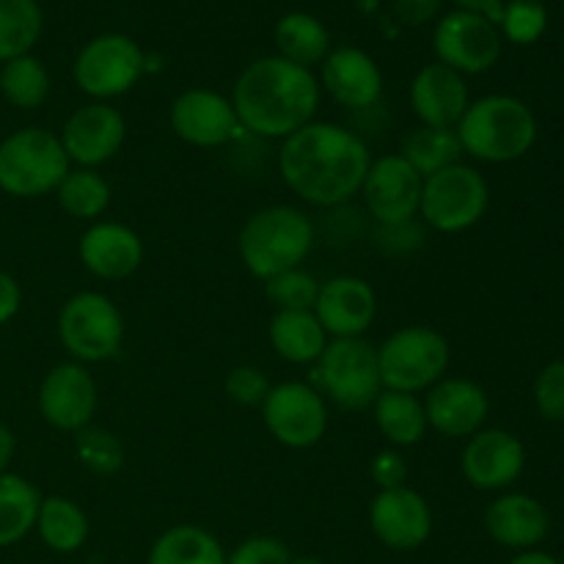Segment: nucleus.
Masks as SVG:
<instances>
[{
	"label": "nucleus",
	"instance_id": "obj_1",
	"mask_svg": "<svg viewBox=\"0 0 564 564\" xmlns=\"http://www.w3.org/2000/svg\"><path fill=\"white\" fill-rule=\"evenodd\" d=\"M369 165L364 138L334 121H312L284 138L279 152L281 180L314 207H339L358 196Z\"/></svg>",
	"mask_w": 564,
	"mask_h": 564
},
{
	"label": "nucleus",
	"instance_id": "obj_2",
	"mask_svg": "<svg viewBox=\"0 0 564 564\" xmlns=\"http://www.w3.org/2000/svg\"><path fill=\"white\" fill-rule=\"evenodd\" d=\"M231 108L242 130L284 141L314 121L319 108V83L306 66L270 55L253 61L237 77Z\"/></svg>",
	"mask_w": 564,
	"mask_h": 564
},
{
	"label": "nucleus",
	"instance_id": "obj_3",
	"mask_svg": "<svg viewBox=\"0 0 564 564\" xmlns=\"http://www.w3.org/2000/svg\"><path fill=\"white\" fill-rule=\"evenodd\" d=\"M455 130L463 154L482 163L521 160L538 141V119L532 108L510 94H490L471 102Z\"/></svg>",
	"mask_w": 564,
	"mask_h": 564
},
{
	"label": "nucleus",
	"instance_id": "obj_4",
	"mask_svg": "<svg viewBox=\"0 0 564 564\" xmlns=\"http://www.w3.org/2000/svg\"><path fill=\"white\" fill-rule=\"evenodd\" d=\"M314 248V224L303 209L290 204H273L242 224L237 251L248 273L259 281L303 268V259Z\"/></svg>",
	"mask_w": 564,
	"mask_h": 564
},
{
	"label": "nucleus",
	"instance_id": "obj_5",
	"mask_svg": "<svg viewBox=\"0 0 564 564\" xmlns=\"http://www.w3.org/2000/svg\"><path fill=\"white\" fill-rule=\"evenodd\" d=\"M72 163L53 130L22 127L0 141V191L14 198H39L58 191Z\"/></svg>",
	"mask_w": 564,
	"mask_h": 564
},
{
	"label": "nucleus",
	"instance_id": "obj_6",
	"mask_svg": "<svg viewBox=\"0 0 564 564\" xmlns=\"http://www.w3.org/2000/svg\"><path fill=\"white\" fill-rule=\"evenodd\" d=\"M452 350L444 334L427 325H405L378 347L383 389L422 394L446 378Z\"/></svg>",
	"mask_w": 564,
	"mask_h": 564
},
{
	"label": "nucleus",
	"instance_id": "obj_7",
	"mask_svg": "<svg viewBox=\"0 0 564 564\" xmlns=\"http://www.w3.org/2000/svg\"><path fill=\"white\" fill-rule=\"evenodd\" d=\"M124 314L102 292H75L61 306L58 339L77 364H102L124 345Z\"/></svg>",
	"mask_w": 564,
	"mask_h": 564
},
{
	"label": "nucleus",
	"instance_id": "obj_8",
	"mask_svg": "<svg viewBox=\"0 0 564 564\" xmlns=\"http://www.w3.org/2000/svg\"><path fill=\"white\" fill-rule=\"evenodd\" d=\"M488 204L490 187L485 176L471 165L457 163L424 180L419 215L441 235H460L485 218Z\"/></svg>",
	"mask_w": 564,
	"mask_h": 564
},
{
	"label": "nucleus",
	"instance_id": "obj_9",
	"mask_svg": "<svg viewBox=\"0 0 564 564\" xmlns=\"http://www.w3.org/2000/svg\"><path fill=\"white\" fill-rule=\"evenodd\" d=\"M319 394L347 411L372 408L383 391L378 367V347L367 339H330L317 361Z\"/></svg>",
	"mask_w": 564,
	"mask_h": 564
},
{
	"label": "nucleus",
	"instance_id": "obj_10",
	"mask_svg": "<svg viewBox=\"0 0 564 564\" xmlns=\"http://www.w3.org/2000/svg\"><path fill=\"white\" fill-rule=\"evenodd\" d=\"M262 419L268 433L286 449H312L328 430L325 397L301 380H284L270 386L262 402Z\"/></svg>",
	"mask_w": 564,
	"mask_h": 564
},
{
	"label": "nucleus",
	"instance_id": "obj_11",
	"mask_svg": "<svg viewBox=\"0 0 564 564\" xmlns=\"http://www.w3.org/2000/svg\"><path fill=\"white\" fill-rule=\"evenodd\" d=\"M147 69L141 47L121 33L91 39L75 61V83L97 102L121 97L141 80Z\"/></svg>",
	"mask_w": 564,
	"mask_h": 564
},
{
	"label": "nucleus",
	"instance_id": "obj_12",
	"mask_svg": "<svg viewBox=\"0 0 564 564\" xmlns=\"http://www.w3.org/2000/svg\"><path fill=\"white\" fill-rule=\"evenodd\" d=\"M433 47L438 64L460 72V75H479L499 61L501 33L499 25L485 14L457 9L438 22Z\"/></svg>",
	"mask_w": 564,
	"mask_h": 564
},
{
	"label": "nucleus",
	"instance_id": "obj_13",
	"mask_svg": "<svg viewBox=\"0 0 564 564\" xmlns=\"http://www.w3.org/2000/svg\"><path fill=\"white\" fill-rule=\"evenodd\" d=\"M422 185L424 180L416 174V169L397 152L372 160L367 176H364L361 196L369 215L380 226H397L408 224L419 215Z\"/></svg>",
	"mask_w": 564,
	"mask_h": 564
},
{
	"label": "nucleus",
	"instance_id": "obj_14",
	"mask_svg": "<svg viewBox=\"0 0 564 564\" xmlns=\"http://www.w3.org/2000/svg\"><path fill=\"white\" fill-rule=\"evenodd\" d=\"M36 402L39 413L50 427L61 430V433H80L97 413V380L83 364H58L44 375Z\"/></svg>",
	"mask_w": 564,
	"mask_h": 564
},
{
	"label": "nucleus",
	"instance_id": "obj_15",
	"mask_svg": "<svg viewBox=\"0 0 564 564\" xmlns=\"http://www.w3.org/2000/svg\"><path fill=\"white\" fill-rule=\"evenodd\" d=\"M61 143L77 169H99L121 152L127 141L124 116L108 102H88L66 119Z\"/></svg>",
	"mask_w": 564,
	"mask_h": 564
},
{
	"label": "nucleus",
	"instance_id": "obj_16",
	"mask_svg": "<svg viewBox=\"0 0 564 564\" xmlns=\"http://www.w3.org/2000/svg\"><path fill=\"white\" fill-rule=\"evenodd\" d=\"M372 534L391 551H416L433 534V510L419 490H380L369 505Z\"/></svg>",
	"mask_w": 564,
	"mask_h": 564
},
{
	"label": "nucleus",
	"instance_id": "obj_17",
	"mask_svg": "<svg viewBox=\"0 0 564 564\" xmlns=\"http://www.w3.org/2000/svg\"><path fill=\"white\" fill-rule=\"evenodd\" d=\"M460 468L471 488L499 494L521 479L527 468V449L521 438L507 430H479L466 441Z\"/></svg>",
	"mask_w": 564,
	"mask_h": 564
},
{
	"label": "nucleus",
	"instance_id": "obj_18",
	"mask_svg": "<svg viewBox=\"0 0 564 564\" xmlns=\"http://www.w3.org/2000/svg\"><path fill=\"white\" fill-rule=\"evenodd\" d=\"M171 130L176 138L198 149H215L235 141L242 130L231 99L209 88H187L171 105Z\"/></svg>",
	"mask_w": 564,
	"mask_h": 564
},
{
	"label": "nucleus",
	"instance_id": "obj_19",
	"mask_svg": "<svg viewBox=\"0 0 564 564\" xmlns=\"http://www.w3.org/2000/svg\"><path fill=\"white\" fill-rule=\"evenodd\" d=\"M312 312L328 339H364L378 317V295L372 284L358 275H334L319 284Z\"/></svg>",
	"mask_w": 564,
	"mask_h": 564
},
{
	"label": "nucleus",
	"instance_id": "obj_20",
	"mask_svg": "<svg viewBox=\"0 0 564 564\" xmlns=\"http://www.w3.org/2000/svg\"><path fill=\"white\" fill-rule=\"evenodd\" d=\"M424 394L427 427L444 438H471L488 422L490 400L474 380L444 378Z\"/></svg>",
	"mask_w": 564,
	"mask_h": 564
},
{
	"label": "nucleus",
	"instance_id": "obj_21",
	"mask_svg": "<svg viewBox=\"0 0 564 564\" xmlns=\"http://www.w3.org/2000/svg\"><path fill=\"white\" fill-rule=\"evenodd\" d=\"M80 262L94 279L124 281L141 268L143 240L124 224L116 220H97L80 237Z\"/></svg>",
	"mask_w": 564,
	"mask_h": 564
},
{
	"label": "nucleus",
	"instance_id": "obj_22",
	"mask_svg": "<svg viewBox=\"0 0 564 564\" xmlns=\"http://www.w3.org/2000/svg\"><path fill=\"white\" fill-rule=\"evenodd\" d=\"M468 105H471V99H468L466 77L460 72L444 64H427L413 77L411 108L422 121V127L455 130Z\"/></svg>",
	"mask_w": 564,
	"mask_h": 564
},
{
	"label": "nucleus",
	"instance_id": "obj_23",
	"mask_svg": "<svg viewBox=\"0 0 564 564\" xmlns=\"http://www.w3.org/2000/svg\"><path fill=\"white\" fill-rule=\"evenodd\" d=\"M485 529L490 540L512 551H532L549 538L551 516L534 496L505 494L485 510Z\"/></svg>",
	"mask_w": 564,
	"mask_h": 564
},
{
	"label": "nucleus",
	"instance_id": "obj_24",
	"mask_svg": "<svg viewBox=\"0 0 564 564\" xmlns=\"http://www.w3.org/2000/svg\"><path fill=\"white\" fill-rule=\"evenodd\" d=\"M323 86L341 108L367 110L380 99L383 75L364 50L339 47L323 61Z\"/></svg>",
	"mask_w": 564,
	"mask_h": 564
},
{
	"label": "nucleus",
	"instance_id": "obj_25",
	"mask_svg": "<svg viewBox=\"0 0 564 564\" xmlns=\"http://www.w3.org/2000/svg\"><path fill=\"white\" fill-rule=\"evenodd\" d=\"M270 347L286 364H317L328 347V334L314 312H275L270 319Z\"/></svg>",
	"mask_w": 564,
	"mask_h": 564
},
{
	"label": "nucleus",
	"instance_id": "obj_26",
	"mask_svg": "<svg viewBox=\"0 0 564 564\" xmlns=\"http://www.w3.org/2000/svg\"><path fill=\"white\" fill-rule=\"evenodd\" d=\"M372 413L380 435L394 449L419 444L430 430L427 416H424V402L416 394H405V391L383 389L378 400L372 402Z\"/></svg>",
	"mask_w": 564,
	"mask_h": 564
},
{
	"label": "nucleus",
	"instance_id": "obj_27",
	"mask_svg": "<svg viewBox=\"0 0 564 564\" xmlns=\"http://www.w3.org/2000/svg\"><path fill=\"white\" fill-rule=\"evenodd\" d=\"M147 564H226V554L213 532L182 523L154 540Z\"/></svg>",
	"mask_w": 564,
	"mask_h": 564
},
{
	"label": "nucleus",
	"instance_id": "obj_28",
	"mask_svg": "<svg viewBox=\"0 0 564 564\" xmlns=\"http://www.w3.org/2000/svg\"><path fill=\"white\" fill-rule=\"evenodd\" d=\"M36 529L42 543L55 554H75L88 540V516L66 496H47L39 505Z\"/></svg>",
	"mask_w": 564,
	"mask_h": 564
},
{
	"label": "nucleus",
	"instance_id": "obj_29",
	"mask_svg": "<svg viewBox=\"0 0 564 564\" xmlns=\"http://www.w3.org/2000/svg\"><path fill=\"white\" fill-rule=\"evenodd\" d=\"M42 496L20 474H0V549L17 545L36 529Z\"/></svg>",
	"mask_w": 564,
	"mask_h": 564
},
{
	"label": "nucleus",
	"instance_id": "obj_30",
	"mask_svg": "<svg viewBox=\"0 0 564 564\" xmlns=\"http://www.w3.org/2000/svg\"><path fill=\"white\" fill-rule=\"evenodd\" d=\"M275 44H279L281 58L292 61L297 66L323 64L330 53V36L323 22L312 14H286L275 25Z\"/></svg>",
	"mask_w": 564,
	"mask_h": 564
},
{
	"label": "nucleus",
	"instance_id": "obj_31",
	"mask_svg": "<svg viewBox=\"0 0 564 564\" xmlns=\"http://www.w3.org/2000/svg\"><path fill=\"white\" fill-rule=\"evenodd\" d=\"M402 158L416 169L422 180L438 174V171L457 165L463 158L457 130H441V127H419L402 143Z\"/></svg>",
	"mask_w": 564,
	"mask_h": 564
},
{
	"label": "nucleus",
	"instance_id": "obj_32",
	"mask_svg": "<svg viewBox=\"0 0 564 564\" xmlns=\"http://www.w3.org/2000/svg\"><path fill=\"white\" fill-rule=\"evenodd\" d=\"M61 209L69 218L94 220L102 218L105 209L110 207V185L97 169H69L64 182L55 191Z\"/></svg>",
	"mask_w": 564,
	"mask_h": 564
},
{
	"label": "nucleus",
	"instance_id": "obj_33",
	"mask_svg": "<svg viewBox=\"0 0 564 564\" xmlns=\"http://www.w3.org/2000/svg\"><path fill=\"white\" fill-rule=\"evenodd\" d=\"M42 36V9L36 0H0V61L31 53Z\"/></svg>",
	"mask_w": 564,
	"mask_h": 564
},
{
	"label": "nucleus",
	"instance_id": "obj_34",
	"mask_svg": "<svg viewBox=\"0 0 564 564\" xmlns=\"http://www.w3.org/2000/svg\"><path fill=\"white\" fill-rule=\"evenodd\" d=\"M0 91L6 102L20 110H36L50 94L47 66L33 55H20L14 61H6L0 69Z\"/></svg>",
	"mask_w": 564,
	"mask_h": 564
},
{
	"label": "nucleus",
	"instance_id": "obj_35",
	"mask_svg": "<svg viewBox=\"0 0 564 564\" xmlns=\"http://www.w3.org/2000/svg\"><path fill=\"white\" fill-rule=\"evenodd\" d=\"M75 455L97 477H113L124 466V446L110 430L83 427L75 433Z\"/></svg>",
	"mask_w": 564,
	"mask_h": 564
},
{
	"label": "nucleus",
	"instance_id": "obj_36",
	"mask_svg": "<svg viewBox=\"0 0 564 564\" xmlns=\"http://www.w3.org/2000/svg\"><path fill=\"white\" fill-rule=\"evenodd\" d=\"M264 295L275 312H312L319 295V281L308 270L292 268L264 281Z\"/></svg>",
	"mask_w": 564,
	"mask_h": 564
},
{
	"label": "nucleus",
	"instance_id": "obj_37",
	"mask_svg": "<svg viewBox=\"0 0 564 564\" xmlns=\"http://www.w3.org/2000/svg\"><path fill=\"white\" fill-rule=\"evenodd\" d=\"M499 25L510 42L532 44L543 36L545 25H549V14H545L538 0H516V3L505 6Z\"/></svg>",
	"mask_w": 564,
	"mask_h": 564
},
{
	"label": "nucleus",
	"instance_id": "obj_38",
	"mask_svg": "<svg viewBox=\"0 0 564 564\" xmlns=\"http://www.w3.org/2000/svg\"><path fill=\"white\" fill-rule=\"evenodd\" d=\"M534 408L545 422H564V361H551L534 380Z\"/></svg>",
	"mask_w": 564,
	"mask_h": 564
},
{
	"label": "nucleus",
	"instance_id": "obj_39",
	"mask_svg": "<svg viewBox=\"0 0 564 564\" xmlns=\"http://www.w3.org/2000/svg\"><path fill=\"white\" fill-rule=\"evenodd\" d=\"M224 391L231 402L242 408H262L264 397L270 391V380L264 378L262 369L257 367H235L224 380Z\"/></svg>",
	"mask_w": 564,
	"mask_h": 564
},
{
	"label": "nucleus",
	"instance_id": "obj_40",
	"mask_svg": "<svg viewBox=\"0 0 564 564\" xmlns=\"http://www.w3.org/2000/svg\"><path fill=\"white\" fill-rule=\"evenodd\" d=\"M290 549L281 540L262 534V538H248L246 543L237 545L226 556V564H290Z\"/></svg>",
	"mask_w": 564,
	"mask_h": 564
},
{
	"label": "nucleus",
	"instance_id": "obj_41",
	"mask_svg": "<svg viewBox=\"0 0 564 564\" xmlns=\"http://www.w3.org/2000/svg\"><path fill=\"white\" fill-rule=\"evenodd\" d=\"M369 477H372V482L378 485L380 490L402 488V485L408 482L405 457H402L394 446L378 452V455H375V460L369 463Z\"/></svg>",
	"mask_w": 564,
	"mask_h": 564
},
{
	"label": "nucleus",
	"instance_id": "obj_42",
	"mask_svg": "<svg viewBox=\"0 0 564 564\" xmlns=\"http://www.w3.org/2000/svg\"><path fill=\"white\" fill-rule=\"evenodd\" d=\"M441 9V0H394L397 20L405 25H424Z\"/></svg>",
	"mask_w": 564,
	"mask_h": 564
},
{
	"label": "nucleus",
	"instance_id": "obj_43",
	"mask_svg": "<svg viewBox=\"0 0 564 564\" xmlns=\"http://www.w3.org/2000/svg\"><path fill=\"white\" fill-rule=\"evenodd\" d=\"M22 306V290L17 279L6 270H0V325L11 323Z\"/></svg>",
	"mask_w": 564,
	"mask_h": 564
},
{
	"label": "nucleus",
	"instance_id": "obj_44",
	"mask_svg": "<svg viewBox=\"0 0 564 564\" xmlns=\"http://www.w3.org/2000/svg\"><path fill=\"white\" fill-rule=\"evenodd\" d=\"M463 11H474V14H485L490 22L499 25L501 14H505V0H455Z\"/></svg>",
	"mask_w": 564,
	"mask_h": 564
},
{
	"label": "nucleus",
	"instance_id": "obj_45",
	"mask_svg": "<svg viewBox=\"0 0 564 564\" xmlns=\"http://www.w3.org/2000/svg\"><path fill=\"white\" fill-rule=\"evenodd\" d=\"M14 452H17V438L6 424H0V474H6L9 463L14 460Z\"/></svg>",
	"mask_w": 564,
	"mask_h": 564
},
{
	"label": "nucleus",
	"instance_id": "obj_46",
	"mask_svg": "<svg viewBox=\"0 0 564 564\" xmlns=\"http://www.w3.org/2000/svg\"><path fill=\"white\" fill-rule=\"evenodd\" d=\"M507 564H562L560 560H554L551 554H545V551H521L518 556H512Z\"/></svg>",
	"mask_w": 564,
	"mask_h": 564
},
{
	"label": "nucleus",
	"instance_id": "obj_47",
	"mask_svg": "<svg viewBox=\"0 0 564 564\" xmlns=\"http://www.w3.org/2000/svg\"><path fill=\"white\" fill-rule=\"evenodd\" d=\"M290 564H325L317 556H297V560H290Z\"/></svg>",
	"mask_w": 564,
	"mask_h": 564
},
{
	"label": "nucleus",
	"instance_id": "obj_48",
	"mask_svg": "<svg viewBox=\"0 0 564 564\" xmlns=\"http://www.w3.org/2000/svg\"><path fill=\"white\" fill-rule=\"evenodd\" d=\"M562 564H564V562H562Z\"/></svg>",
	"mask_w": 564,
	"mask_h": 564
}]
</instances>
